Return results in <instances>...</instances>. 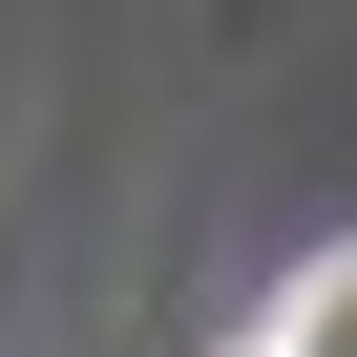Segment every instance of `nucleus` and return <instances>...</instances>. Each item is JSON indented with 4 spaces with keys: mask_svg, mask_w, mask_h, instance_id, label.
<instances>
[{
    "mask_svg": "<svg viewBox=\"0 0 357 357\" xmlns=\"http://www.w3.org/2000/svg\"><path fill=\"white\" fill-rule=\"evenodd\" d=\"M273 336H294V357H357V252H315V273L273 294Z\"/></svg>",
    "mask_w": 357,
    "mask_h": 357,
    "instance_id": "1",
    "label": "nucleus"
},
{
    "mask_svg": "<svg viewBox=\"0 0 357 357\" xmlns=\"http://www.w3.org/2000/svg\"><path fill=\"white\" fill-rule=\"evenodd\" d=\"M231 357H294V336H231Z\"/></svg>",
    "mask_w": 357,
    "mask_h": 357,
    "instance_id": "2",
    "label": "nucleus"
}]
</instances>
